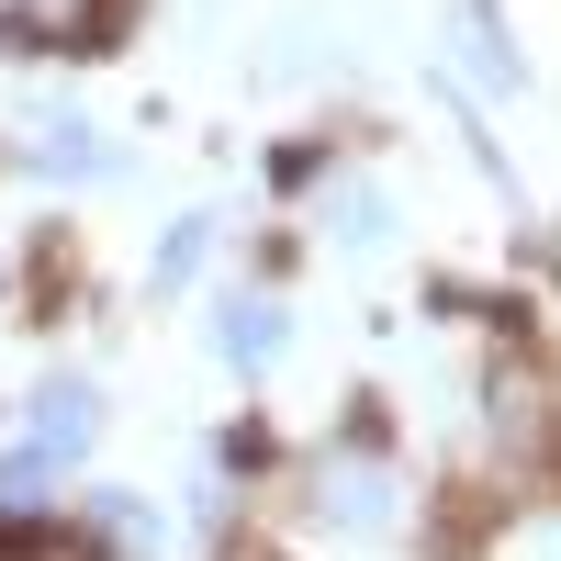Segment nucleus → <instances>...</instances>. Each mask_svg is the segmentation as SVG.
Returning <instances> with one entry per match:
<instances>
[{
	"label": "nucleus",
	"instance_id": "f257e3e1",
	"mask_svg": "<svg viewBox=\"0 0 561 561\" xmlns=\"http://www.w3.org/2000/svg\"><path fill=\"white\" fill-rule=\"evenodd\" d=\"M90 438H102V393L90 382H45L34 393V415H23V438H12V460H0V494H34V483H57L68 460H90Z\"/></svg>",
	"mask_w": 561,
	"mask_h": 561
},
{
	"label": "nucleus",
	"instance_id": "f03ea898",
	"mask_svg": "<svg viewBox=\"0 0 561 561\" xmlns=\"http://www.w3.org/2000/svg\"><path fill=\"white\" fill-rule=\"evenodd\" d=\"M124 12H135V0H12L0 34H12V45H79V57H90V45L124 34Z\"/></svg>",
	"mask_w": 561,
	"mask_h": 561
},
{
	"label": "nucleus",
	"instance_id": "7ed1b4c3",
	"mask_svg": "<svg viewBox=\"0 0 561 561\" xmlns=\"http://www.w3.org/2000/svg\"><path fill=\"white\" fill-rule=\"evenodd\" d=\"M214 348L237 359V370H270L280 348H293V325H280V304H270V293H237V304H225V325H214Z\"/></svg>",
	"mask_w": 561,
	"mask_h": 561
},
{
	"label": "nucleus",
	"instance_id": "20e7f679",
	"mask_svg": "<svg viewBox=\"0 0 561 561\" xmlns=\"http://www.w3.org/2000/svg\"><path fill=\"white\" fill-rule=\"evenodd\" d=\"M0 561H102L79 528H45V517H0Z\"/></svg>",
	"mask_w": 561,
	"mask_h": 561
},
{
	"label": "nucleus",
	"instance_id": "39448f33",
	"mask_svg": "<svg viewBox=\"0 0 561 561\" xmlns=\"http://www.w3.org/2000/svg\"><path fill=\"white\" fill-rule=\"evenodd\" d=\"M325 505H337L348 528H393V483L370 472V460H359V472H325Z\"/></svg>",
	"mask_w": 561,
	"mask_h": 561
},
{
	"label": "nucleus",
	"instance_id": "423d86ee",
	"mask_svg": "<svg viewBox=\"0 0 561 561\" xmlns=\"http://www.w3.org/2000/svg\"><path fill=\"white\" fill-rule=\"evenodd\" d=\"M203 248H214V225H203V214H192V225H169V237H158V293H180V280L203 270Z\"/></svg>",
	"mask_w": 561,
	"mask_h": 561
},
{
	"label": "nucleus",
	"instance_id": "0eeeda50",
	"mask_svg": "<svg viewBox=\"0 0 561 561\" xmlns=\"http://www.w3.org/2000/svg\"><path fill=\"white\" fill-rule=\"evenodd\" d=\"M325 225H337L348 248H370V237H382V192H337V203H325Z\"/></svg>",
	"mask_w": 561,
	"mask_h": 561
}]
</instances>
